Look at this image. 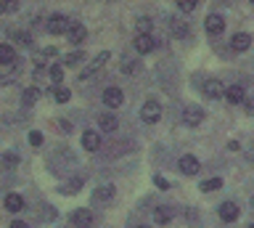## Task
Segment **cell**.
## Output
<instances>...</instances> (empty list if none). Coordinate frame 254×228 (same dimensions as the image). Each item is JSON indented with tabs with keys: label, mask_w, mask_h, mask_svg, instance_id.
I'll list each match as a JSON object with an SVG mask.
<instances>
[{
	"label": "cell",
	"mask_w": 254,
	"mask_h": 228,
	"mask_svg": "<svg viewBox=\"0 0 254 228\" xmlns=\"http://www.w3.org/2000/svg\"><path fill=\"white\" fill-rule=\"evenodd\" d=\"M159 117H162V106H159V101H146V104L140 106V120L154 125L159 122Z\"/></svg>",
	"instance_id": "obj_1"
},
{
	"label": "cell",
	"mask_w": 254,
	"mask_h": 228,
	"mask_svg": "<svg viewBox=\"0 0 254 228\" xmlns=\"http://www.w3.org/2000/svg\"><path fill=\"white\" fill-rule=\"evenodd\" d=\"M183 122H186L188 128H198V125L204 122V109L201 106H186L183 109Z\"/></svg>",
	"instance_id": "obj_2"
},
{
	"label": "cell",
	"mask_w": 254,
	"mask_h": 228,
	"mask_svg": "<svg viewBox=\"0 0 254 228\" xmlns=\"http://www.w3.org/2000/svg\"><path fill=\"white\" fill-rule=\"evenodd\" d=\"M106 61H109V51H101L98 56H95V59L90 61V64L85 67V72L79 75V80H87V77H93V75H95V72H98V69L103 67V64H106Z\"/></svg>",
	"instance_id": "obj_3"
},
{
	"label": "cell",
	"mask_w": 254,
	"mask_h": 228,
	"mask_svg": "<svg viewBox=\"0 0 254 228\" xmlns=\"http://www.w3.org/2000/svg\"><path fill=\"white\" fill-rule=\"evenodd\" d=\"M178 167H180V172H183V175H196V172L201 170V164H198V159H196V156H190V154H183V156H180V162H178Z\"/></svg>",
	"instance_id": "obj_4"
},
{
	"label": "cell",
	"mask_w": 254,
	"mask_h": 228,
	"mask_svg": "<svg viewBox=\"0 0 254 228\" xmlns=\"http://www.w3.org/2000/svg\"><path fill=\"white\" fill-rule=\"evenodd\" d=\"M217 212H220V220H225V223H233V220H238V215H241V210H238L236 202H222Z\"/></svg>",
	"instance_id": "obj_5"
},
{
	"label": "cell",
	"mask_w": 254,
	"mask_h": 228,
	"mask_svg": "<svg viewBox=\"0 0 254 228\" xmlns=\"http://www.w3.org/2000/svg\"><path fill=\"white\" fill-rule=\"evenodd\" d=\"M204 27L209 35H222V29H225V19L220 16V13H209V16L204 19Z\"/></svg>",
	"instance_id": "obj_6"
},
{
	"label": "cell",
	"mask_w": 254,
	"mask_h": 228,
	"mask_svg": "<svg viewBox=\"0 0 254 228\" xmlns=\"http://www.w3.org/2000/svg\"><path fill=\"white\" fill-rule=\"evenodd\" d=\"M122 101H125V93L119 88H106V90H103V104H106L109 109L122 106Z\"/></svg>",
	"instance_id": "obj_7"
},
{
	"label": "cell",
	"mask_w": 254,
	"mask_h": 228,
	"mask_svg": "<svg viewBox=\"0 0 254 228\" xmlns=\"http://www.w3.org/2000/svg\"><path fill=\"white\" fill-rule=\"evenodd\" d=\"M114 191H117V188L111 186V183L98 186V188H95V194H93V202L95 204H109L111 199H114Z\"/></svg>",
	"instance_id": "obj_8"
},
{
	"label": "cell",
	"mask_w": 254,
	"mask_h": 228,
	"mask_svg": "<svg viewBox=\"0 0 254 228\" xmlns=\"http://www.w3.org/2000/svg\"><path fill=\"white\" fill-rule=\"evenodd\" d=\"M93 212L90 210H74L71 212V223H74L77 228H90L93 226Z\"/></svg>",
	"instance_id": "obj_9"
},
{
	"label": "cell",
	"mask_w": 254,
	"mask_h": 228,
	"mask_svg": "<svg viewBox=\"0 0 254 228\" xmlns=\"http://www.w3.org/2000/svg\"><path fill=\"white\" fill-rule=\"evenodd\" d=\"M69 29V19L61 16V13H56V16H51V21H48V32L51 35H61Z\"/></svg>",
	"instance_id": "obj_10"
},
{
	"label": "cell",
	"mask_w": 254,
	"mask_h": 228,
	"mask_svg": "<svg viewBox=\"0 0 254 228\" xmlns=\"http://www.w3.org/2000/svg\"><path fill=\"white\" fill-rule=\"evenodd\" d=\"M132 45H135V51H138V53H151V51L156 48V40L151 35H135V43Z\"/></svg>",
	"instance_id": "obj_11"
},
{
	"label": "cell",
	"mask_w": 254,
	"mask_h": 228,
	"mask_svg": "<svg viewBox=\"0 0 254 228\" xmlns=\"http://www.w3.org/2000/svg\"><path fill=\"white\" fill-rule=\"evenodd\" d=\"M225 98L230 101V104H244L246 101V90H244V85H228L225 88Z\"/></svg>",
	"instance_id": "obj_12"
},
{
	"label": "cell",
	"mask_w": 254,
	"mask_h": 228,
	"mask_svg": "<svg viewBox=\"0 0 254 228\" xmlns=\"http://www.w3.org/2000/svg\"><path fill=\"white\" fill-rule=\"evenodd\" d=\"M188 32H190V29H188V21H183L180 16H172V19H170V35H172V37H188Z\"/></svg>",
	"instance_id": "obj_13"
},
{
	"label": "cell",
	"mask_w": 254,
	"mask_h": 228,
	"mask_svg": "<svg viewBox=\"0 0 254 228\" xmlns=\"http://www.w3.org/2000/svg\"><path fill=\"white\" fill-rule=\"evenodd\" d=\"M82 146L87 149V152H98L101 149V136L95 130H85L82 133Z\"/></svg>",
	"instance_id": "obj_14"
},
{
	"label": "cell",
	"mask_w": 254,
	"mask_h": 228,
	"mask_svg": "<svg viewBox=\"0 0 254 228\" xmlns=\"http://www.w3.org/2000/svg\"><path fill=\"white\" fill-rule=\"evenodd\" d=\"M66 35H69V43H82L85 40V24H79V21H69V29H66Z\"/></svg>",
	"instance_id": "obj_15"
},
{
	"label": "cell",
	"mask_w": 254,
	"mask_h": 228,
	"mask_svg": "<svg viewBox=\"0 0 254 228\" xmlns=\"http://www.w3.org/2000/svg\"><path fill=\"white\" fill-rule=\"evenodd\" d=\"M98 128H101L103 133H114V130L119 128V120H117L114 114H106V112H103V114L98 117Z\"/></svg>",
	"instance_id": "obj_16"
},
{
	"label": "cell",
	"mask_w": 254,
	"mask_h": 228,
	"mask_svg": "<svg viewBox=\"0 0 254 228\" xmlns=\"http://www.w3.org/2000/svg\"><path fill=\"white\" fill-rule=\"evenodd\" d=\"M201 90H204V96H206V98H212V101H214V98H220V96H222V82H220V80H206Z\"/></svg>",
	"instance_id": "obj_17"
},
{
	"label": "cell",
	"mask_w": 254,
	"mask_h": 228,
	"mask_svg": "<svg viewBox=\"0 0 254 228\" xmlns=\"http://www.w3.org/2000/svg\"><path fill=\"white\" fill-rule=\"evenodd\" d=\"M249 45H252V37L246 32H238V35H233V40H230V48L233 51H246Z\"/></svg>",
	"instance_id": "obj_18"
},
{
	"label": "cell",
	"mask_w": 254,
	"mask_h": 228,
	"mask_svg": "<svg viewBox=\"0 0 254 228\" xmlns=\"http://www.w3.org/2000/svg\"><path fill=\"white\" fill-rule=\"evenodd\" d=\"M5 210L8 212H21L24 210V199H21L19 194H8L5 196Z\"/></svg>",
	"instance_id": "obj_19"
},
{
	"label": "cell",
	"mask_w": 254,
	"mask_h": 228,
	"mask_svg": "<svg viewBox=\"0 0 254 228\" xmlns=\"http://www.w3.org/2000/svg\"><path fill=\"white\" fill-rule=\"evenodd\" d=\"M13 61H16V51L8 43H0V64L8 67V64H13Z\"/></svg>",
	"instance_id": "obj_20"
},
{
	"label": "cell",
	"mask_w": 254,
	"mask_h": 228,
	"mask_svg": "<svg viewBox=\"0 0 254 228\" xmlns=\"http://www.w3.org/2000/svg\"><path fill=\"white\" fill-rule=\"evenodd\" d=\"M154 220H156L159 226H167L172 220V210L170 207H156L154 210Z\"/></svg>",
	"instance_id": "obj_21"
},
{
	"label": "cell",
	"mask_w": 254,
	"mask_h": 228,
	"mask_svg": "<svg viewBox=\"0 0 254 228\" xmlns=\"http://www.w3.org/2000/svg\"><path fill=\"white\" fill-rule=\"evenodd\" d=\"M40 96H43V93H40V88H37V85H32V88H27V90H24V104H27V106L37 104V101H40Z\"/></svg>",
	"instance_id": "obj_22"
},
{
	"label": "cell",
	"mask_w": 254,
	"mask_h": 228,
	"mask_svg": "<svg viewBox=\"0 0 254 228\" xmlns=\"http://www.w3.org/2000/svg\"><path fill=\"white\" fill-rule=\"evenodd\" d=\"M198 188H201L204 194H212V191H217V188H222V180L220 178H209V180H204Z\"/></svg>",
	"instance_id": "obj_23"
},
{
	"label": "cell",
	"mask_w": 254,
	"mask_h": 228,
	"mask_svg": "<svg viewBox=\"0 0 254 228\" xmlns=\"http://www.w3.org/2000/svg\"><path fill=\"white\" fill-rule=\"evenodd\" d=\"M82 61H85V53H79V51L64 56V64H69V67H77V64H82Z\"/></svg>",
	"instance_id": "obj_24"
},
{
	"label": "cell",
	"mask_w": 254,
	"mask_h": 228,
	"mask_svg": "<svg viewBox=\"0 0 254 228\" xmlns=\"http://www.w3.org/2000/svg\"><path fill=\"white\" fill-rule=\"evenodd\" d=\"M151 29H154V21L146 19V16H140L138 19V35H151Z\"/></svg>",
	"instance_id": "obj_25"
},
{
	"label": "cell",
	"mask_w": 254,
	"mask_h": 228,
	"mask_svg": "<svg viewBox=\"0 0 254 228\" xmlns=\"http://www.w3.org/2000/svg\"><path fill=\"white\" fill-rule=\"evenodd\" d=\"M53 96H56V101H59V104H66V101L71 98V90H69V88H61V85H59V88L53 90Z\"/></svg>",
	"instance_id": "obj_26"
},
{
	"label": "cell",
	"mask_w": 254,
	"mask_h": 228,
	"mask_svg": "<svg viewBox=\"0 0 254 228\" xmlns=\"http://www.w3.org/2000/svg\"><path fill=\"white\" fill-rule=\"evenodd\" d=\"M51 80H53L56 85L64 80V67H61V64H53V67H51Z\"/></svg>",
	"instance_id": "obj_27"
},
{
	"label": "cell",
	"mask_w": 254,
	"mask_h": 228,
	"mask_svg": "<svg viewBox=\"0 0 254 228\" xmlns=\"http://www.w3.org/2000/svg\"><path fill=\"white\" fill-rule=\"evenodd\" d=\"M122 72H125V75H135V72H138V61L125 59V61H122Z\"/></svg>",
	"instance_id": "obj_28"
},
{
	"label": "cell",
	"mask_w": 254,
	"mask_h": 228,
	"mask_svg": "<svg viewBox=\"0 0 254 228\" xmlns=\"http://www.w3.org/2000/svg\"><path fill=\"white\" fill-rule=\"evenodd\" d=\"M196 5H198L196 0H180V3H178V8H180L183 13H190V11L196 8Z\"/></svg>",
	"instance_id": "obj_29"
},
{
	"label": "cell",
	"mask_w": 254,
	"mask_h": 228,
	"mask_svg": "<svg viewBox=\"0 0 254 228\" xmlns=\"http://www.w3.org/2000/svg\"><path fill=\"white\" fill-rule=\"evenodd\" d=\"M13 35V40H19L21 45H32V37H29V32H11Z\"/></svg>",
	"instance_id": "obj_30"
},
{
	"label": "cell",
	"mask_w": 254,
	"mask_h": 228,
	"mask_svg": "<svg viewBox=\"0 0 254 228\" xmlns=\"http://www.w3.org/2000/svg\"><path fill=\"white\" fill-rule=\"evenodd\" d=\"M29 144H32V146H43V133L32 130V133H29Z\"/></svg>",
	"instance_id": "obj_31"
},
{
	"label": "cell",
	"mask_w": 254,
	"mask_h": 228,
	"mask_svg": "<svg viewBox=\"0 0 254 228\" xmlns=\"http://www.w3.org/2000/svg\"><path fill=\"white\" fill-rule=\"evenodd\" d=\"M79 186H82V180L77 178V180H71V183L64 188V191H66V194H77V191H79Z\"/></svg>",
	"instance_id": "obj_32"
},
{
	"label": "cell",
	"mask_w": 254,
	"mask_h": 228,
	"mask_svg": "<svg viewBox=\"0 0 254 228\" xmlns=\"http://www.w3.org/2000/svg\"><path fill=\"white\" fill-rule=\"evenodd\" d=\"M3 162L8 164V167H16V164H19V156H16V154H5Z\"/></svg>",
	"instance_id": "obj_33"
},
{
	"label": "cell",
	"mask_w": 254,
	"mask_h": 228,
	"mask_svg": "<svg viewBox=\"0 0 254 228\" xmlns=\"http://www.w3.org/2000/svg\"><path fill=\"white\" fill-rule=\"evenodd\" d=\"M5 11H19V3H3L0 5V13H5Z\"/></svg>",
	"instance_id": "obj_34"
},
{
	"label": "cell",
	"mask_w": 254,
	"mask_h": 228,
	"mask_svg": "<svg viewBox=\"0 0 254 228\" xmlns=\"http://www.w3.org/2000/svg\"><path fill=\"white\" fill-rule=\"evenodd\" d=\"M154 183H156L159 188H170V180H167V178H162V175H156V178H154Z\"/></svg>",
	"instance_id": "obj_35"
},
{
	"label": "cell",
	"mask_w": 254,
	"mask_h": 228,
	"mask_svg": "<svg viewBox=\"0 0 254 228\" xmlns=\"http://www.w3.org/2000/svg\"><path fill=\"white\" fill-rule=\"evenodd\" d=\"M8 228H29L27 223H24V220H13V223L11 226H8Z\"/></svg>",
	"instance_id": "obj_36"
},
{
	"label": "cell",
	"mask_w": 254,
	"mask_h": 228,
	"mask_svg": "<svg viewBox=\"0 0 254 228\" xmlns=\"http://www.w3.org/2000/svg\"><path fill=\"white\" fill-rule=\"evenodd\" d=\"M59 130L61 133H71V125L69 122H59Z\"/></svg>",
	"instance_id": "obj_37"
},
{
	"label": "cell",
	"mask_w": 254,
	"mask_h": 228,
	"mask_svg": "<svg viewBox=\"0 0 254 228\" xmlns=\"http://www.w3.org/2000/svg\"><path fill=\"white\" fill-rule=\"evenodd\" d=\"M252 210H254V196H252Z\"/></svg>",
	"instance_id": "obj_38"
},
{
	"label": "cell",
	"mask_w": 254,
	"mask_h": 228,
	"mask_svg": "<svg viewBox=\"0 0 254 228\" xmlns=\"http://www.w3.org/2000/svg\"><path fill=\"white\" fill-rule=\"evenodd\" d=\"M138 228H148V226H138Z\"/></svg>",
	"instance_id": "obj_39"
},
{
	"label": "cell",
	"mask_w": 254,
	"mask_h": 228,
	"mask_svg": "<svg viewBox=\"0 0 254 228\" xmlns=\"http://www.w3.org/2000/svg\"><path fill=\"white\" fill-rule=\"evenodd\" d=\"M249 228H254V223H252V226H249Z\"/></svg>",
	"instance_id": "obj_40"
}]
</instances>
